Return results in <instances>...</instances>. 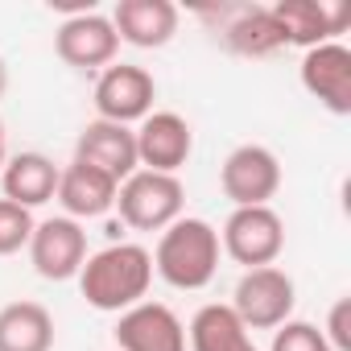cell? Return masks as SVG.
I'll return each mask as SVG.
<instances>
[{"label":"cell","mask_w":351,"mask_h":351,"mask_svg":"<svg viewBox=\"0 0 351 351\" xmlns=\"http://www.w3.org/2000/svg\"><path fill=\"white\" fill-rule=\"evenodd\" d=\"M5 91H9V62L0 58V99H5Z\"/></svg>","instance_id":"d4e9b609"},{"label":"cell","mask_w":351,"mask_h":351,"mask_svg":"<svg viewBox=\"0 0 351 351\" xmlns=\"http://www.w3.org/2000/svg\"><path fill=\"white\" fill-rule=\"evenodd\" d=\"M219 232L207 223V219H173L161 236H157V248L149 252L153 256V273L173 285V289H207L219 273Z\"/></svg>","instance_id":"7a4b0ae2"},{"label":"cell","mask_w":351,"mask_h":351,"mask_svg":"<svg viewBox=\"0 0 351 351\" xmlns=\"http://www.w3.org/2000/svg\"><path fill=\"white\" fill-rule=\"evenodd\" d=\"M153 99H157V83L145 66L112 62L95 79V120L124 124V128L141 124L153 112Z\"/></svg>","instance_id":"52a82bcc"},{"label":"cell","mask_w":351,"mask_h":351,"mask_svg":"<svg viewBox=\"0 0 351 351\" xmlns=\"http://www.w3.org/2000/svg\"><path fill=\"white\" fill-rule=\"evenodd\" d=\"M116 182L108 178V173H99V169H91V165H83V161H71V165H62V173H58V203H62V211H66V219H99V215H108L112 207H116Z\"/></svg>","instance_id":"e0dca14e"},{"label":"cell","mask_w":351,"mask_h":351,"mask_svg":"<svg viewBox=\"0 0 351 351\" xmlns=\"http://www.w3.org/2000/svg\"><path fill=\"white\" fill-rule=\"evenodd\" d=\"M182 207H186V191L178 173L136 169L116 191L120 223H128L132 232H165L173 219H182Z\"/></svg>","instance_id":"3957f363"},{"label":"cell","mask_w":351,"mask_h":351,"mask_svg":"<svg viewBox=\"0 0 351 351\" xmlns=\"http://www.w3.org/2000/svg\"><path fill=\"white\" fill-rule=\"evenodd\" d=\"M293 306H298V285L277 265L244 269L232 293V310L244 322V330H277L281 322L293 318Z\"/></svg>","instance_id":"277c9868"},{"label":"cell","mask_w":351,"mask_h":351,"mask_svg":"<svg viewBox=\"0 0 351 351\" xmlns=\"http://www.w3.org/2000/svg\"><path fill=\"white\" fill-rule=\"evenodd\" d=\"M75 161H83V165H91V169H99V173H108V178L120 186L128 173L141 169V165H136V136H132V128H124V124L91 120V124H83V132H79V141H75Z\"/></svg>","instance_id":"9a60e30c"},{"label":"cell","mask_w":351,"mask_h":351,"mask_svg":"<svg viewBox=\"0 0 351 351\" xmlns=\"http://www.w3.org/2000/svg\"><path fill=\"white\" fill-rule=\"evenodd\" d=\"M29 236H34V211L0 199V256H13V252L29 248Z\"/></svg>","instance_id":"44dd1931"},{"label":"cell","mask_w":351,"mask_h":351,"mask_svg":"<svg viewBox=\"0 0 351 351\" xmlns=\"http://www.w3.org/2000/svg\"><path fill=\"white\" fill-rule=\"evenodd\" d=\"M219 248L244 269H265L285 248V223L273 207H232L219 232Z\"/></svg>","instance_id":"8992f818"},{"label":"cell","mask_w":351,"mask_h":351,"mask_svg":"<svg viewBox=\"0 0 351 351\" xmlns=\"http://www.w3.org/2000/svg\"><path fill=\"white\" fill-rule=\"evenodd\" d=\"M54 54L75 66V71H104L116 62L120 54V38H116V25L112 17L95 13V9H83V13H71L58 34H54Z\"/></svg>","instance_id":"9c48e42d"},{"label":"cell","mask_w":351,"mask_h":351,"mask_svg":"<svg viewBox=\"0 0 351 351\" xmlns=\"http://www.w3.org/2000/svg\"><path fill=\"white\" fill-rule=\"evenodd\" d=\"M58 165L46 157V153H17L5 161V169H0V191H5L9 203L34 211L42 203H50L58 195Z\"/></svg>","instance_id":"ac0fdd59"},{"label":"cell","mask_w":351,"mask_h":351,"mask_svg":"<svg viewBox=\"0 0 351 351\" xmlns=\"http://www.w3.org/2000/svg\"><path fill=\"white\" fill-rule=\"evenodd\" d=\"M153 285V256L141 244H108L99 252H91L79 269V289L87 298V306L104 310V314H124L136 302H145Z\"/></svg>","instance_id":"6da1fadb"},{"label":"cell","mask_w":351,"mask_h":351,"mask_svg":"<svg viewBox=\"0 0 351 351\" xmlns=\"http://www.w3.org/2000/svg\"><path fill=\"white\" fill-rule=\"evenodd\" d=\"M132 136H136V165L153 173H178L195 153V132L178 112H149L141 128H132Z\"/></svg>","instance_id":"8fae6325"},{"label":"cell","mask_w":351,"mask_h":351,"mask_svg":"<svg viewBox=\"0 0 351 351\" xmlns=\"http://www.w3.org/2000/svg\"><path fill=\"white\" fill-rule=\"evenodd\" d=\"M199 21H207L223 50L240 58H269L285 46L269 5H203Z\"/></svg>","instance_id":"5b68a950"},{"label":"cell","mask_w":351,"mask_h":351,"mask_svg":"<svg viewBox=\"0 0 351 351\" xmlns=\"http://www.w3.org/2000/svg\"><path fill=\"white\" fill-rule=\"evenodd\" d=\"M219 186L232 207H269L281 191V161L269 145H236L219 165Z\"/></svg>","instance_id":"ba28073f"},{"label":"cell","mask_w":351,"mask_h":351,"mask_svg":"<svg viewBox=\"0 0 351 351\" xmlns=\"http://www.w3.org/2000/svg\"><path fill=\"white\" fill-rule=\"evenodd\" d=\"M178 5L173 0H120L112 9V25H116V38L124 46H136V50H161L173 42L178 34Z\"/></svg>","instance_id":"2e32d148"},{"label":"cell","mask_w":351,"mask_h":351,"mask_svg":"<svg viewBox=\"0 0 351 351\" xmlns=\"http://www.w3.org/2000/svg\"><path fill=\"white\" fill-rule=\"evenodd\" d=\"M116 351H186V326L161 302H136L116 318Z\"/></svg>","instance_id":"5bb4252c"},{"label":"cell","mask_w":351,"mask_h":351,"mask_svg":"<svg viewBox=\"0 0 351 351\" xmlns=\"http://www.w3.org/2000/svg\"><path fill=\"white\" fill-rule=\"evenodd\" d=\"M351 298H339L335 306H330V314H326V343H330V351H351Z\"/></svg>","instance_id":"603a6c76"},{"label":"cell","mask_w":351,"mask_h":351,"mask_svg":"<svg viewBox=\"0 0 351 351\" xmlns=\"http://www.w3.org/2000/svg\"><path fill=\"white\" fill-rule=\"evenodd\" d=\"M269 351H330L326 335L314 326V322H302V318H289L273 330V347Z\"/></svg>","instance_id":"7402d4cb"},{"label":"cell","mask_w":351,"mask_h":351,"mask_svg":"<svg viewBox=\"0 0 351 351\" xmlns=\"http://www.w3.org/2000/svg\"><path fill=\"white\" fill-rule=\"evenodd\" d=\"M186 347H191V351H261V347L252 343V335L244 330V322L236 318V310H232V306H219V302L203 306V310L191 318V326H186Z\"/></svg>","instance_id":"ffe728a7"},{"label":"cell","mask_w":351,"mask_h":351,"mask_svg":"<svg viewBox=\"0 0 351 351\" xmlns=\"http://www.w3.org/2000/svg\"><path fill=\"white\" fill-rule=\"evenodd\" d=\"M298 79L310 99H318L330 116H351V50L343 42H326L302 54Z\"/></svg>","instance_id":"4fadbf2b"},{"label":"cell","mask_w":351,"mask_h":351,"mask_svg":"<svg viewBox=\"0 0 351 351\" xmlns=\"http://www.w3.org/2000/svg\"><path fill=\"white\" fill-rule=\"evenodd\" d=\"M0 351H54V318L42 302L0 306Z\"/></svg>","instance_id":"d6986e66"},{"label":"cell","mask_w":351,"mask_h":351,"mask_svg":"<svg viewBox=\"0 0 351 351\" xmlns=\"http://www.w3.org/2000/svg\"><path fill=\"white\" fill-rule=\"evenodd\" d=\"M83 261H87V232H83V223H75L66 215L34 223L29 265H34L38 277H46V281H71V277H79Z\"/></svg>","instance_id":"30bf717a"},{"label":"cell","mask_w":351,"mask_h":351,"mask_svg":"<svg viewBox=\"0 0 351 351\" xmlns=\"http://www.w3.org/2000/svg\"><path fill=\"white\" fill-rule=\"evenodd\" d=\"M269 9H273V21L281 29V42L302 46V54L314 50V46L335 42L351 21V9L330 5V0H277Z\"/></svg>","instance_id":"7c38bea8"},{"label":"cell","mask_w":351,"mask_h":351,"mask_svg":"<svg viewBox=\"0 0 351 351\" xmlns=\"http://www.w3.org/2000/svg\"><path fill=\"white\" fill-rule=\"evenodd\" d=\"M9 161V136H5V120H0V169Z\"/></svg>","instance_id":"cb8c5ba5"}]
</instances>
